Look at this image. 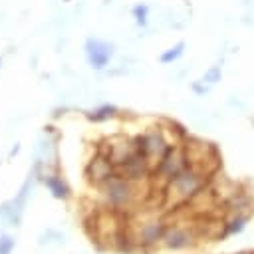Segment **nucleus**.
Returning <instances> with one entry per match:
<instances>
[{"label":"nucleus","instance_id":"obj_1","mask_svg":"<svg viewBox=\"0 0 254 254\" xmlns=\"http://www.w3.org/2000/svg\"><path fill=\"white\" fill-rule=\"evenodd\" d=\"M206 179H208V173H204L200 169H194V167L183 169L179 175H175L167 183V189H165L167 202L181 204V202H187L189 198H194L196 194H200L204 190Z\"/></svg>","mask_w":254,"mask_h":254},{"label":"nucleus","instance_id":"obj_2","mask_svg":"<svg viewBox=\"0 0 254 254\" xmlns=\"http://www.w3.org/2000/svg\"><path fill=\"white\" fill-rule=\"evenodd\" d=\"M135 143V151L139 155H143V159L147 161V165L151 167V171H155L159 167V163L163 161V157L169 153V149L173 147L165 133L161 129H153V131H147V133H141L133 139Z\"/></svg>","mask_w":254,"mask_h":254},{"label":"nucleus","instance_id":"obj_3","mask_svg":"<svg viewBox=\"0 0 254 254\" xmlns=\"http://www.w3.org/2000/svg\"><path fill=\"white\" fill-rule=\"evenodd\" d=\"M103 192H105V198L107 202L113 206V208H125L129 206L131 198H133V187H131V181H127L125 177L121 175H113L109 181L103 183Z\"/></svg>","mask_w":254,"mask_h":254},{"label":"nucleus","instance_id":"obj_4","mask_svg":"<svg viewBox=\"0 0 254 254\" xmlns=\"http://www.w3.org/2000/svg\"><path fill=\"white\" fill-rule=\"evenodd\" d=\"M187 167H189V161H187L185 147L173 145V147L169 149V153L163 157V161L159 163V167H157L155 171H157L159 177H163V179L169 183L175 175H179V173H181L183 169H187Z\"/></svg>","mask_w":254,"mask_h":254},{"label":"nucleus","instance_id":"obj_5","mask_svg":"<svg viewBox=\"0 0 254 254\" xmlns=\"http://www.w3.org/2000/svg\"><path fill=\"white\" fill-rule=\"evenodd\" d=\"M107 147H101L99 153L105 155L115 167L123 165L133 153H135V143L127 137H111V139H105L103 141Z\"/></svg>","mask_w":254,"mask_h":254},{"label":"nucleus","instance_id":"obj_6","mask_svg":"<svg viewBox=\"0 0 254 254\" xmlns=\"http://www.w3.org/2000/svg\"><path fill=\"white\" fill-rule=\"evenodd\" d=\"M85 58H87L91 67L103 69L109 64V60L113 58V46L109 42H103V40H97V38H89L85 42Z\"/></svg>","mask_w":254,"mask_h":254},{"label":"nucleus","instance_id":"obj_7","mask_svg":"<svg viewBox=\"0 0 254 254\" xmlns=\"http://www.w3.org/2000/svg\"><path fill=\"white\" fill-rule=\"evenodd\" d=\"M163 240H165L167 248L183 250V248H192L198 240V234L192 228H187V226H171V228H167Z\"/></svg>","mask_w":254,"mask_h":254},{"label":"nucleus","instance_id":"obj_8","mask_svg":"<svg viewBox=\"0 0 254 254\" xmlns=\"http://www.w3.org/2000/svg\"><path fill=\"white\" fill-rule=\"evenodd\" d=\"M165 232H167V226L161 220H147L137 228V232L133 236V242L147 248V246H153L159 240H163Z\"/></svg>","mask_w":254,"mask_h":254},{"label":"nucleus","instance_id":"obj_9","mask_svg":"<svg viewBox=\"0 0 254 254\" xmlns=\"http://www.w3.org/2000/svg\"><path fill=\"white\" fill-rule=\"evenodd\" d=\"M149 173H151V167L147 165V161L143 159V155H139L137 151H135L123 165L117 167V175L125 177L127 181H139V179H145Z\"/></svg>","mask_w":254,"mask_h":254},{"label":"nucleus","instance_id":"obj_10","mask_svg":"<svg viewBox=\"0 0 254 254\" xmlns=\"http://www.w3.org/2000/svg\"><path fill=\"white\" fill-rule=\"evenodd\" d=\"M115 173H117V171H115V165H113L105 155H101V153H99V155L89 163V167H87L89 179H91L93 183H97V185H103V183L109 181Z\"/></svg>","mask_w":254,"mask_h":254},{"label":"nucleus","instance_id":"obj_11","mask_svg":"<svg viewBox=\"0 0 254 254\" xmlns=\"http://www.w3.org/2000/svg\"><path fill=\"white\" fill-rule=\"evenodd\" d=\"M254 212H232L228 220H224V236L228 234H240L246 228V222L250 220Z\"/></svg>","mask_w":254,"mask_h":254},{"label":"nucleus","instance_id":"obj_12","mask_svg":"<svg viewBox=\"0 0 254 254\" xmlns=\"http://www.w3.org/2000/svg\"><path fill=\"white\" fill-rule=\"evenodd\" d=\"M185 48H187V44H185V42H177L175 46L167 48V50L159 56V62H161V64H173V62H177V60L185 54Z\"/></svg>","mask_w":254,"mask_h":254},{"label":"nucleus","instance_id":"obj_13","mask_svg":"<svg viewBox=\"0 0 254 254\" xmlns=\"http://www.w3.org/2000/svg\"><path fill=\"white\" fill-rule=\"evenodd\" d=\"M204 83H208L210 87L212 85H216L220 79H222V65L220 64H214V65H210L204 73H202V77H200Z\"/></svg>","mask_w":254,"mask_h":254},{"label":"nucleus","instance_id":"obj_14","mask_svg":"<svg viewBox=\"0 0 254 254\" xmlns=\"http://www.w3.org/2000/svg\"><path fill=\"white\" fill-rule=\"evenodd\" d=\"M115 115H117V107L115 105H101L99 109H95L89 115V119H93V121H105V119H111Z\"/></svg>","mask_w":254,"mask_h":254},{"label":"nucleus","instance_id":"obj_15","mask_svg":"<svg viewBox=\"0 0 254 254\" xmlns=\"http://www.w3.org/2000/svg\"><path fill=\"white\" fill-rule=\"evenodd\" d=\"M131 14H133L137 26H147V22H149V6H147V4H137V6H133Z\"/></svg>","mask_w":254,"mask_h":254},{"label":"nucleus","instance_id":"obj_16","mask_svg":"<svg viewBox=\"0 0 254 254\" xmlns=\"http://www.w3.org/2000/svg\"><path fill=\"white\" fill-rule=\"evenodd\" d=\"M46 185L52 189V192H54L56 196H65V194H67V189H65V185H64L60 179H56V177H50V179H46Z\"/></svg>","mask_w":254,"mask_h":254},{"label":"nucleus","instance_id":"obj_17","mask_svg":"<svg viewBox=\"0 0 254 254\" xmlns=\"http://www.w3.org/2000/svg\"><path fill=\"white\" fill-rule=\"evenodd\" d=\"M12 248H14V240L4 234V236L0 238V254H10Z\"/></svg>","mask_w":254,"mask_h":254},{"label":"nucleus","instance_id":"obj_18","mask_svg":"<svg viewBox=\"0 0 254 254\" xmlns=\"http://www.w3.org/2000/svg\"><path fill=\"white\" fill-rule=\"evenodd\" d=\"M208 89H210V85H208V83H204L202 79H196V81L192 83V91H194V93H198V95H204Z\"/></svg>","mask_w":254,"mask_h":254},{"label":"nucleus","instance_id":"obj_19","mask_svg":"<svg viewBox=\"0 0 254 254\" xmlns=\"http://www.w3.org/2000/svg\"><path fill=\"white\" fill-rule=\"evenodd\" d=\"M238 254H254V250H244V252H238Z\"/></svg>","mask_w":254,"mask_h":254}]
</instances>
